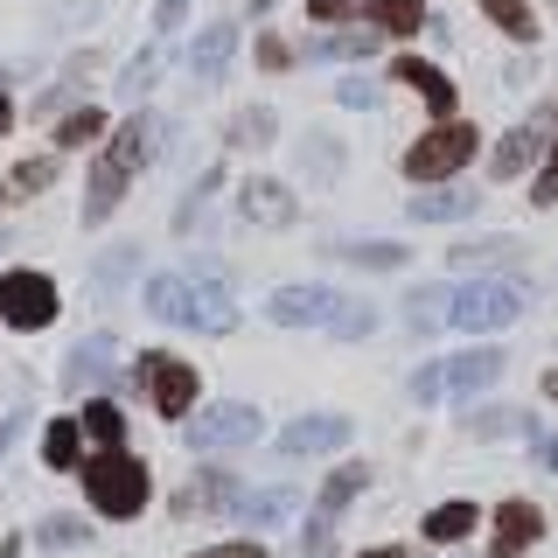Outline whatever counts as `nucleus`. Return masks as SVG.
<instances>
[{"mask_svg": "<svg viewBox=\"0 0 558 558\" xmlns=\"http://www.w3.org/2000/svg\"><path fill=\"white\" fill-rule=\"evenodd\" d=\"M447 258L461 272H496V266H510V258H523V244L517 238H468V244H453Z\"/></svg>", "mask_w": 558, "mask_h": 558, "instance_id": "obj_20", "label": "nucleus"}, {"mask_svg": "<svg viewBox=\"0 0 558 558\" xmlns=\"http://www.w3.org/2000/svg\"><path fill=\"white\" fill-rule=\"evenodd\" d=\"M196 558H266V545H252V537H231V545H209Z\"/></svg>", "mask_w": 558, "mask_h": 558, "instance_id": "obj_43", "label": "nucleus"}, {"mask_svg": "<svg viewBox=\"0 0 558 558\" xmlns=\"http://www.w3.org/2000/svg\"><path fill=\"white\" fill-rule=\"evenodd\" d=\"M147 314L174 328H196V336H223L238 322V301L223 293V266L217 258H196L189 272H161L147 287Z\"/></svg>", "mask_w": 558, "mask_h": 558, "instance_id": "obj_1", "label": "nucleus"}, {"mask_svg": "<svg viewBox=\"0 0 558 558\" xmlns=\"http://www.w3.org/2000/svg\"><path fill=\"white\" fill-rule=\"evenodd\" d=\"M112 363H119L112 336H92V342H77V349L63 356V391H98V384L112 377Z\"/></svg>", "mask_w": 558, "mask_h": 558, "instance_id": "obj_11", "label": "nucleus"}, {"mask_svg": "<svg viewBox=\"0 0 558 558\" xmlns=\"http://www.w3.org/2000/svg\"><path fill=\"white\" fill-rule=\"evenodd\" d=\"M98 133H105L98 112H70L63 126H57V147H84V140H98Z\"/></svg>", "mask_w": 558, "mask_h": 558, "instance_id": "obj_36", "label": "nucleus"}, {"mask_svg": "<svg viewBox=\"0 0 558 558\" xmlns=\"http://www.w3.org/2000/svg\"><path fill=\"white\" fill-rule=\"evenodd\" d=\"M482 14L496 22L502 35H517V43H537V14H531V0H482Z\"/></svg>", "mask_w": 558, "mask_h": 558, "instance_id": "obj_27", "label": "nucleus"}, {"mask_svg": "<svg viewBox=\"0 0 558 558\" xmlns=\"http://www.w3.org/2000/svg\"><path fill=\"white\" fill-rule=\"evenodd\" d=\"M57 314V287L43 272H0V322L8 328H49Z\"/></svg>", "mask_w": 558, "mask_h": 558, "instance_id": "obj_6", "label": "nucleus"}, {"mask_svg": "<svg viewBox=\"0 0 558 558\" xmlns=\"http://www.w3.org/2000/svg\"><path fill=\"white\" fill-rule=\"evenodd\" d=\"M405 391H412V405H433V398L447 391V371H440V363H426V371H412Z\"/></svg>", "mask_w": 558, "mask_h": 558, "instance_id": "obj_40", "label": "nucleus"}, {"mask_svg": "<svg viewBox=\"0 0 558 558\" xmlns=\"http://www.w3.org/2000/svg\"><path fill=\"white\" fill-rule=\"evenodd\" d=\"M154 140H161V119H147V112H140V119H126V126H119L112 133V147H105V161H119V168H140V161H147V154H154Z\"/></svg>", "mask_w": 558, "mask_h": 558, "instance_id": "obj_18", "label": "nucleus"}, {"mask_svg": "<svg viewBox=\"0 0 558 558\" xmlns=\"http://www.w3.org/2000/svg\"><path fill=\"white\" fill-rule=\"evenodd\" d=\"M126 182H133V174L119 168V161H98L92 168V189H84V223H105V217H112L119 196H126Z\"/></svg>", "mask_w": 558, "mask_h": 558, "instance_id": "obj_19", "label": "nucleus"}, {"mask_svg": "<svg viewBox=\"0 0 558 558\" xmlns=\"http://www.w3.org/2000/svg\"><path fill=\"white\" fill-rule=\"evenodd\" d=\"M49 182H57V161H28V168H14L8 196H35V189H49Z\"/></svg>", "mask_w": 558, "mask_h": 558, "instance_id": "obj_39", "label": "nucleus"}, {"mask_svg": "<svg viewBox=\"0 0 558 558\" xmlns=\"http://www.w3.org/2000/svg\"><path fill=\"white\" fill-rule=\"evenodd\" d=\"M510 426H531V418L523 412H468V433H475V440H502Z\"/></svg>", "mask_w": 558, "mask_h": 558, "instance_id": "obj_34", "label": "nucleus"}, {"mask_svg": "<svg viewBox=\"0 0 558 558\" xmlns=\"http://www.w3.org/2000/svg\"><path fill=\"white\" fill-rule=\"evenodd\" d=\"M349 433L356 426H349L342 412H307L279 433V453H287V461H301V453H336V447H349Z\"/></svg>", "mask_w": 558, "mask_h": 558, "instance_id": "obj_9", "label": "nucleus"}, {"mask_svg": "<svg viewBox=\"0 0 558 558\" xmlns=\"http://www.w3.org/2000/svg\"><path fill=\"white\" fill-rule=\"evenodd\" d=\"M231 43H238V22H209V28L196 35V49H189V77H196V84H217V70H223V57H231Z\"/></svg>", "mask_w": 558, "mask_h": 558, "instance_id": "obj_16", "label": "nucleus"}, {"mask_svg": "<svg viewBox=\"0 0 558 558\" xmlns=\"http://www.w3.org/2000/svg\"><path fill=\"white\" fill-rule=\"evenodd\" d=\"M307 14H314V22H342L349 0H307Z\"/></svg>", "mask_w": 558, "mask_h": 558, "instance_id": "obj_47", "label": "nucleus"}, {"mask_svg": "<svg viewBox=\"0 0 558 558\" xmlns=\"http://www.w3.org/2000/svg\"><path fill=\"white\" fill-rule=\"evenodd\" d=\"M328 57H371V49H377V35H328Z\"/></svg>", "mask_w": 558, "mask_h": 558, "instance_id": "obj_42", "label": "nucleus"}, {"mask_svg": "<svg viewBox=\"0 0 558 558\" xmlns=\"http://www.w3.org/2000/svg\"><path fill=\"white\" fill-rule=\"evenodd\" d=\"M440 371H447L453 398H475V391H488V384L502 377V349H461V356H447Z\"/></svg>", "mask_w": 558, "mask_h": 558, "instance_id": "obj_12", "label": "nucleus"}, {"mask_svg": "<svg viewBox=\"0 0 558 558\" xmlns=\"http://www.w3.org/2000/svg\"><path fill=\"white\" fill-rule=\"evenodd\" d=\"M0 558H14V537H8V545H0Z\"/></svg>", "mask_w": 558, "mask_h": 558, "instance_id": "obj_54", "label": "nucleus"}, {"mask_svg": "<svg viewBox=\"0 0 558 558\" xmlns=\"http://www.w3.org/2000/svg\"><path fill=\"white\" fill-rule=\"evenodd\" d=\"M447 307H453V287H412V301H405V322L426 336V328H440L447 322Z\"/></svg>", "mask_w": 558, "mask_h": 558, "instance_id": "obj_26", "label": "nucleus"}, {"mask_svg": "<svg viewBox=\"0 0 558 558\" xmlns=\"http://www.w3.org/2000/svg\"><path fill=\"white\" fill-rule=\"evenodd\" d=\"M342 258L349 266H363V272H391V266H405V244H384V238H356V244H342Z\"/></svg>", "mask_w": 558, "mask_h": 558, "instance_id": "obj_25", "label": "nucleus"}, {"mask_svg": "<svg viewBox=\"0 0 558 558\" xmlns=\"http://www.w3.org/2000/svg\"><path fill=\"white\" fill-rule=\"evenodd\" d=\"M84 496H92V510H105V517H140L147 510V468H140L126 447H112L84 468Z\"/></svg>", "mask_w": 558, "mask_h": 558, "instance_id": "obj_4", "label": "nucleus"}, {"mask_svg": "<svg viewBox=\"0 0 558 558\" xmlns=\"http://www.w3.org/2000/svg\"><path fill=\"white\" fill-rule=\"evenodd\" d=\"M342 307L349 301H342V293H328V287H279L272 301H266V314H272L279 328H328Z\"/></svg>", "mask_w": 558, "mask_h": 558, "instance_id": "obj_7", "label": "nucleus"}, {"mask_svg": "<svg viewBox=\"0 0 558 558\" xmlns=\"http://www.w3.org/2000/svg\"><path fill=\"white\" fill-rule=\"evenodd\" d=\"M301 558H336V517H322V510L307 517V531H301Z\"/></svg>", "mask_w": 558, "mask_h": 558, "instance_id": "obj_33", "label": "nucleus"}, {"mask_svg": "<svg viewBox=\"0 0 558 558\" xmlns=\"http://www.w3.org/2000/svg\"><path fill=\"white\" fill-rule=\"evenodd\" d=\"M551 168H558V154H551Z\"/></svg>", "mask_w": 558, "mask_h": 558, "instance_id": "obj_56", "label": "nucleus"}, {"mask_svg": "<svg viewBox=\"0 0 558 558\" xmlns=\"http://www.w3.org/2000/svg\"><path fill=\"white\" fill-rule=\"evenodd\" d=\"M258 63H266V70H287V43H279V35H266V43H258Z\"/></svg>", "mask_w": 558, "mask_h": 558, "instance_id": "obj_46", "label": "nucleus"}, {"mask_svg": "<svg viewBox=\"0 0 558 558\" xmlns=\"http://www.w3.org/2000/svg\"><path fill=\"white\" fill-rule=\"evenodd\" d=\"M8 119H14V105H8V92H0V133H8Z\"/></svg>", "mask_w": 558, "mask_h": 558, "instance_id": "obj_51", "label": "nucleus"}, {"mask_svg": "<svg viewBox=\"0 0 558 558\" xmlns=\"http://www.w3.org/2000/svg\"><path fill=\"white\" fill-rule=\"evenodd\" d=\"M468 209H475V189H447V182H433L426 196L412 203V217H418V223H453V217H468Z\"/></svg>", "mask_w": 558, "mask_h": 558, "instance_id": "obj_21", "label": "nucleus"}, {"mask_svg": "<svg viewBox=\"0 0 558 558\" xmlns=\"http://www.w3.org/2000/svg\"><path fill=\"white\" fill-rule=\"evenodd\" d=\"M545 398H551V405H558V371H551V377H545Z\"/></svg>", "mask_w": 558, "mask_h": 558, "instance_id": "obj_52", "label": "nucleus"}, {"mask_svg": "<svg viewBox=\"0 0 558 558\" xmlns=\"http://www.w3.org/2000/svg\"><path fill=\"white\" fill-rule=\"evenodd\" d=\"M468 531H475V502H440V510L426 517L433 545H453V537H468Z\"/></svg>", "mask_w": 558, "mask_h": 558, "instance_id": "obj_29", "label": "nucleus"}, {"mask_svg": "<svg viewBox=\"0 0 558 558\" xmlns=\"http://www.w3.org/2000/svg\"><path fill=\"white\" fill-rule=\"evenodd\" d=\"M217 182H223V174H217V168H209V174H203V182H196V189H189V203H182V209H174V231H196V217H203V203H209V189H217Z\"/></svg>", "mask_w": 558, "mask_h": 558, "instance_id": "obj_35", "label": "nucleus"}, {"mask_svg": "<svg viewBox=\"0 0 558 558\" xmlns=\"http://www.w3.org/2000/svg\"><path fill=\"white\" fill-rule=\"evenodd\" d=\"M537 147H545V133H537V126H510V133H502V147L488 154V174H496V182H517V174L537 161Z\"/></svg>", "mask_w": 558, "mask_h": 558, "instance_id": "obj_17", "label": "nucleus"}, {"mask_svg": "<svg viewBox=\"0 0 558 558\" xmlns=\"http://www.w3.org/2000/svg\"><path fill=\"white\" fill-rule=\"evenodd\" d=\"M231 140H244V147H266V140H272V112H266V105H252V112L231 126Z\"/></svg>", "mask_w": 558, "mask_h": 558, "instance_id": "obj_38", "label": "nucleus"}, {"mask_svg": "<svg viewBox=\"0 0 558 558\" xmlns=\"http://www.w3.org/2000/svg\"><path fill=\"white\" fill-rule=\"evenodd\" d=\"M523 301H531L523 279H468V287H453L447 322L468 328V336H496V328H510L523 314Z\"/></svg>", "mask_w": 558, "mask_h": 558, "instance_id": "obj_2", "label": "nucleus"}, {"mask_svg": "<svg viewBox=\"0 0 558 558\" xmlns=\"http://www.w3.org/2000/svg\"><path fill=\"white\" fill-rule=\"evenodd\" d=\"M231 517L238 523H279V517H293V488H272V496H238Z\"/></svg>", "mask_w": 558, "mask_h": 558, "instance_id": "obj_28", "label": "nucleus"}, {"mask_svg": "<svg viewBox=\"0 0 558 558\" xmlns=\"http://www.w3.org/2000/svg\"><path fill=\"white\" fill-rule=\"evenodd\" d=\"M133 272H140V252H133V244H112V252L98 258V293H105V301H112V293L126 287Z\"/></svg>", "mask_w": 558, "mask_h": 558, "instance_id": "obj_30", "label": "nucleus"}, {"mask_svg": "<svg viewBox=\"0 0 558 558\" xmlns=\"http://www.w3.org/2000/svg\"><path fill=\"white\" fill-rule=\"evenodd\" d=\"M182 14H189V0H161V14H154V28H161V35H174V28H182Z\"/></svg>", "mask_w": 558, "mask_h": 558, "instance_id": "obj_44", "label": "nucleus"}, {"mask_svg": "<svg viewBox=\"0 0 558 558\" xmlns=\"http://www.w3.org/2000/svg\"><path fill=\"white\" fill-rule=\"evenodd\" d=\"M363 558H405V551H398V545H377V551H363Z\"/></svg>", "mask_w": 558, "mask_h": 558, "instance_id": "obj_50", "label": "nucleus"}, {"mask_svg": "<svg viewBox=\"0 0 558 558\" xmlns=\"http://www.w3.org/2000/svg\"><path fill=\"white\" fill-rule=\"evenodd\" d=\"M140 377L154 384V412L161 418H189V405H196V371L174 356H140Z\"/></svg>", "mask_w": 558, "mask_h": 558, "instance_id": "obj_8", "label": "nucleus"}, {"mask_svg": "<svg viewBox=\"0 0 558 558\" xmlns=\"http://www.w3.org/2000/svg\"><path fill=\"white\" fill-rule=\"evenodd\" d=\"M371 328H377V314L363 307V301H349L336 322H328V336H342V342H349V336H371Z\"/></svg>", "mask_w": 558, "mask_h": 558, "instance_id": "obj_37", "label": "nucleus"}, {"mask_svg": "<svg viewBox=\"0 0 558 558\" xmlns=\"http://www.w3.org/2000/svg\"><path fill=\"white\" fill-rule=\"evenodd\" d=\"M8 244H14V238H8V231H0V252H8Z\"/></svg>", "mask_w": 558, "mask_h": 558, "instance_id": "obj_55", "label": "nucleus"}, {"mask_svg": "<svg viewBox=\"0 0 558 558\" xmlns=\"http://www.w3.org/2000/svg\"><path fill=\"white\" fill-rule=\"evenodd\" d=\"M537 203H558V168H545V174H537Z\"/></svg>", "mask_w": 558, "mask_h": 558, "instance_id": "obj_48", "label": "nucleus"}, {"mask_svg": "<svg viewBox=\"0 0 558 558\" xmlns=\"http://www.w3.org/2000/svg\"><path fill=\"white\" fill-rule=\"evenodd\" d=\"M537 461H545L551 475H558V440H545V447H537Z\"/></svg>", "mask_w": 558, "mask_h": 558, "instance_id": "obj_49", "label": "nucleus"}, {"mask_svg": "<svg viewBox=\"0 0 558 558\" xmlns=\"http://www.w3.org/2000/svg\"><path fill=\"white\" fill-rule=\"evenodd\" d=\"M77 447H84V426H77V418H57V426L43 433V461L49 468H70V461H77Z\"/></svg>", "mask_w": 558, "mask_h": 558, "instance_id": "obj_31", "label": "nucleus"}, {"mask_svg": "<svg viewBox=\"0 0 558 558\" xmlns=\"http://www.w3.org/2000/svg\"><path fill=\"white\" fill-rule=\"evenodd\" d=\"M154 70H161V49H140V57H133V70H126V98H140V92H147V84H154Z\"/></svg>", "mask_w": 558, "mask_h": 558, "instance_id": "obj_41", "label": "nucleus"}, {"mask_svg": "<svg viewBox=\"0 0 558 558\" xmlns=\"http://www.w3.org/2000/svg\"><path fill=\"white\" fill-rule=\"evenodd\" d=\"M238 209H244L252 223H266V231H287V223H293V196H287L279 182H266V174L238 189Z\"/></svg>", "mask_w": 558, "mask_h": 558, "instance_id": "obj_13", "label": "nucleus"}, {"mask_svg": "<svg viewBox=\"0 0 558 558\" xmlns=\"http://www.w3.org/2000/svg\"><path fill=\"white\" fill-rule=\"evenodd\" d=\"M475 126H468V119H440V126L433 133H418L412 147H405V182H453V174H461L468 161H475Z\"/></svg>", "mask_w": 558, "mask_h": 558, "instance_id": "obj_3", "label": "nucleus"}, {"mask_svg": "<svg viewBox=\"0 0 558 558\" xmlns=\"http://www.w3.org/2000/svg\"><path fill=\"white\" fill-rule=\"evenodd\" d=\"M363 482H371V468H356V461L336 468V475L322 482V502H314V510H322V517H342L349 502H356V488H363Z\"/></svg>", "mask_w": 558, "mask_h": 558, "instance_id": "obj_24", "label": "nucleus"}, {"mask_svg": "<svg viewBox=\"0 0 558 558\" xmlns=\"http://www.w3.org/2000/svg\"><path fill=\"white\" fill-rule=\"evenodd\" d=\"M336 98H342V105H377V84H363V77H349V84H342V92H336Z\"/></svg>", "mask_w": 558, "mask_h": 558, "instance_id": "obj_45", "label": "nucleus"}, {"mask_svg": "<svg viewBox=\"0 0 558 558\" xmlns=\"http://www.w3.org/2000/svg\"><path fill=\"white\" fill-rule=\"evenodd\" d=\"M84 433H92V440L112 453V447H126V418H119V405L112 398H92V405H84V418H77Z\"/></svg>", "mask_w": 558, "mask_h": 558, "instance_id": "obj_23", "label": "nucleus"}, {"mask_svg": "<svg viewBox=\"0 0 558 558\" xmlns=\"http://www.w3.org/2000/svg\"><path fill=\"white\" fill-rule=\"evenodd\" d=\"M0 196H8V189H0Z\"/></svg>", "mask_w": 558, "mask_h": 558, "instance_id": "obj_57", "label": "nucleus"}, {"mask_svg": "<svg viewBox=\"0 0 558 558\" xmlns=\"http://www.w3.org/2000/svg\"><path fill=\"white\" fill-rule=\"evenodd\" d=\"M244 8H252V14H266V8H272V0H244Z\"/></svg>", "mask_w": 558, "mask_h": 558, "instance_id": "obj_53", "label": "nucleus"}, {"mask_svg": "<svg viewBox=\"0 0 558 558\" xmlns=\"http://www.w3.org/2000/svg\"><path fill=\"white\" fill-rule=\"evenodd\" d=\"M545 537V517H537V502H502L496 510V545H488V558H523Z\"/></svg>", "mask_w": 558, "mask_h": 558, "instance_id": "obj_10", "label": "nucleus"}, {"mask_svg": "<svg viewBox=\"0 0 558 558\" xmlns=\"http://www.w3.org/2000/svg\"><path fill=\"white\" fill-rule=\"evenodd\" d=\"M363 14H371V28H384V35H418L426 28V8H418V0H363Z\"/></svg>", "mask_w": 558, "mask_h": 558, "instance_id": "obj_22", "label": "nucleus"}, {"mask_svg": "<svg viewBox=\"0 0 558 558\" xmlns=\"http://www.w3.org/2000/svg\"><path fill=\"white\" fill-rule=\"evenodd\" d=\"M238 502V482L223 475V468H209V475H196L189 488H174V517H203V510H231Z\"/></svg>", "mask_w": 558, "mask_h": 558, "instance_id": "obj_14", "label": "nucleus"}, {"mask_svg": "<svg viewBox=\"0 0 558 558\" xmlns=\"http://www.w3.org/2000/svg\"><path fill=\"white\" fill-rule=\"evenodd\" d=\"M391 77H398V84H412V92L426 98L440 119L453 112V84H447V70H433L426 57H398V63H391Z\"/></svg>", "mask_w": 558, "mask_h": 558, "instance_id": "obj_15", "label": "nucleus"}, {"mask_svg": "<svg viewBox=\"0 0 558 558\" xmlns=\"http://www.w3.org/2000/svg\"><path fill=\"white\" fill-rule=\"evenodd\" d=\"M84 537H92V531H84L77 517H43V531H35V545H43V551H77Z\"/></svg>", "mask_w": 558, "mask_h": 558, "instance_id": "obj_32", "label": "nucleus"}, {"mask_svg": "<svg viewBox=\"0 0 558 558\" xmlns=\"http://www.w3.org/2000/svg\"><path fill=\"white\" fill-rule=\"evenodd\" d=\"M244 440H258V412L238 405V398L182 418V447H196V453H223V447H244Z\"/></svg>", "mask_w": 558, "mask_h": 558, "instance_id": "obj_5", "label": "nucleus"}]
</instances>
